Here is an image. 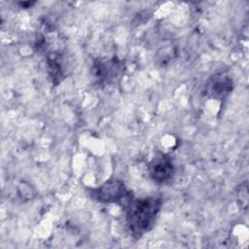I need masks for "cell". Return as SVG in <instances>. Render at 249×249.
<instances>
[{
	"label": "cell",
	"mask_w": 249,
	"mask_h": 249,
	"mask_svg": "<svg viewBox=\"0 0 249 249\" xmlns=\"http://www.w3.org/2000/svg\"><path fill=\"white\" fill-rule=\"evenodd\" d=\"M150 178L158 184L169 182L174 175V165L172 159L164 153L157 154L148 164Z\"/></svg>",
	"instance_id": "3"
},
{
	"label": "cell",
	"mask_w": 249,
	"mask_h": 249,
	"mask_svg": "<svg viewBox=\"0 0 249 249\" xmlns=\"http://www.w3.org/2000/svg\"><path fill=\"white\" fill-rule=\"evenodd\" d=\"M89 196L101 203H118L124 209L133 198L132 193L127 191L125 185L117 178H111L100 186L90 189Z\"/></svg>",
	"instance_id": "2"
},
{
	"label": "cell",
	"mask_w": 249,
	"mask_h": 249,
	"mask_svg": "<svg viewBox=\"0 0 249 249\" xmlns=\"http://www.w3.org/2000/svg\"><path fill=\"white\" fill-rule=\"evenodd\" d=\"M161 206V198L158 196L131 199L124 210L127 229L133 238L142 237L153 228Z\"/></svg>",
	"instance_id": "1"
},
{
	"label": "cell",
	"mask_w": 249,
	"mask_h": 249,
	"mask_svg": "<svg viewBox=\"0 0 249 249\" xmlns=\"http://www.w3.org/2000/svg\"><path fill=\"white\" fill-rule=\"evenodd\" d=\"M123 64L117 57H99L92 64L91 73L100 84L110 83L121 75Z\"/></svg>",
	"instance_id": "4"
},
{
	"label": "cell",
	"mask_w": 249,
	"mask_h": 249,
	"mask_svg": "<svg viewBox=\"0 0 249 249\" xmlns=\"http://www.w3.org/2000/svg\"><path fill=\"white\" fill-rule=\"evenodd\" d=\"M47 63L49 74L53 79V84H57L62 78V65L59 54L56 53H50L47 58Z\"/></svg>",
	"instance_id": "6"
},
{
	"label": "cell",
	"mask_w": 249,
	"mask_h": 249,
	"mask_svg": "<svg viewBox=\"0 0 249 249\" xmlns=\"http://www.w3.org/2000/svg\"><path fill=\"white\" fill-rule=\"evenodd\" d=\"M233 89L231 79L226 74H216L212 76L205 84L203 92L205 95L223 100Z\"/></svg>",
	"instance_id": "5"
},
{
	"label": "cell",
	"mask_w": 249,
	"mask_h": 249,
	"mask_svg": "<svg viewBox=\"0 0 249 249\" xmlns=\"http://www.w3.org/2000/svg\"><path fill=\"white\" fill-rule=\"evenodd\" d=\"M237 203L240 205L241 208L246 209L248 204V188L247 183L241 184L237 192Z\"/></svg>",
	"instance_id": "7"
}]
</instances>
